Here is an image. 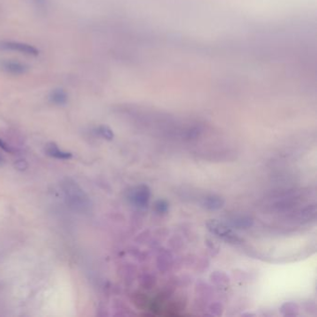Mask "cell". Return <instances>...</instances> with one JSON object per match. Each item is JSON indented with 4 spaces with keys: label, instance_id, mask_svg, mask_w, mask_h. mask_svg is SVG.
<instances>
[{
    "label": "cell",
    "instance_id": "cell-5",
    "mask_svg": "<svg viewBox=\"0 0 317 317\" xmlns=\"http://www.w3.org/2000/svg\"><path fill=\"white\" fill-rule=\"evenodd\" d=\"M45 152L47 153L48 155H50V157L53 158L60 159V160H68L73 157V154L69 152H65L63 151L56 145V144L51 143L46 146Z\"/></svg>",
    "mask_w": 317,
    "mask_h": 317
},
{
    "label": "cell",
    "instance_id": "cell-9",
    "mask_svg": "<svg viewBox=\"0 0 317 317\" xmlns=\"http://www.w3.org/2000/svg\"><path fill=\"white\" fill-rule=\"evenodd\" d=\"M97 130H98V133L104 139L112 140L114 138L113 131L108 127H106V126H101Z\"/></svg>",
    "mask_w": 317,
    "mask_h": 317
},
{
    "label": "cell",
    "instance_id": "cell-12",
    "mask_svg": "<svg viewBox=\"0 0 317 317\" xmlns=\"http://www.w3.org/2000/svg\"><path fill=\"white\" fill-rule=\"evenodd\" d=\"M156 208H157L159 212H164V211L167 210L168 206L164 201H159L158 204H156Z\"/></svg>",
    "mask_w": 317,
    "mask_h": 317
},
{
    "label": "cell",
    "instance_id": "cell-7",
    "mask_svg": "<svg viewBox=\"0 0 317 317\" xmlns=\"http://www.w3.org/2000/svg\"><path fill=\"white\" fill-rule=\"evenodd\" d=\"M149 197H150V192H149L147 187H140L135 193L133 194V200L135 203L140 206H144L145 204L148 202Z\"/></svg>",
    "mask_w": 317,
    "mask_h": 317
},
{
    "label": "cell",
    "instance_id": "cell-10",
    "mask_svg": "<svg viewBox=\"0 0 317 317\" xmlns=\"http://www.w3.org/2000/svg\"><path fill=\"white\" fill-rule=\"evenodd\" d=\"M15 168L21 170V171H24L25 169L28 168V164L25 161V160H18L16 163H15Z\"/></svg>",
    "mask_w": 317,
    "mask_h": 317
},
{
    "label": "cell",
    "instance_id": "cell-4",
    "mask_svg": "<svg viewBox=\"0 0 317 317\" xmlns=\"http://www.w3.org/2000/svg\"><path fill=\"white\" fill-rule=\"evenodd\" d=\"M208 227L212 233L218 234L219 236L223 238L224 240L228 241L230 243H237L240 242L241 239L238 237L236 234L227 228L226 226H224L223 223H220L219 222H215V221H211L208 223Z\"/></svg>",
    "mask_w": 317,
    "mask_h": 317
},
{
    "label": "cell",
    "instance_id": "cell-8",
    "mask_svg": "<svg viewBox=\"0 0 317 317\" xmlns=\"http://www.w3.org/2000/svg\"><path fill=\"white\" fill-rule=\"evenodd\" d=\"M223 201L219 197H208L205 201V205L209 209H218L223 206Z\"/></svg>",
    "mask_w": 317,
    "mask_h": 317
},
{
    "label": "cell",
    "instance_id": "cell-14",
    "mask_svg": "<svg viewBox=\"0 0 317 317\" xmlns=\"http://www.w3.org/2000/svg\"><path fill=\"white\" fill-rule=\"evenodd\" d=\"M1 160H2V158H1V156H0V162H1Z\"/></svg>",
    "mask_w": 317,
    "mask_h": 317
},
{
    "label": "cell",
    "instance_id": "cell-6",
    "mask_svg": "<svg viewBox=\"0 0 317 317\" xmlns=\"http://www.w3.org/2000/svg\"><path fill=\"white\" fill-rule=\"evenodd\" d=\"M49 100L51 104L61 106V105L67 104L68 95L63 89H55L51 90V92L49 95Z\"/></svg>",
    "mask_w": 317,
    "mask_h": 317
},
{
    "label": "cell",
    "instance_id": "cell-3",
    "mask_svg": "<svg viewBox=\"0 0 317 317\" xmlns=\"http://www.w3.org/2000/svg\"><path fill=\"white\" fill-rule=\"evenodd\" d=\"M0 70L11 75H22L29 71V66L14 60H3L0 62Z\"/></svg>",
    "mask_w": 317,
    "mask_h": 317
},
{
    "label": "cell",
    "instance_id": "cell-13",
    "mask_svg": "<svg viewBox=\"0 0 317 317\" xmlns=\"http://www.w3.org/2000/svg\"><path fill=\"white\" fill-rule=\"evenodd\" d=\"M0 147L3 149L4 151H6V152H9V153H11V152H12V150L10 149V146L6 144L4 141H2L1 139H0Z\"/></svg>",
    "mask_w": 317,
    "mask_h": 317
},
{
    "label": "cell",
    "instance_id": "cell-2",
    "mask_svg": "<svg viewBox=\"0 0 317 317\" xmlns=\"http://www.w3.org/2000/svg\"><path fill=\"white\" fill-rule=\"evenodd\" d=\"M0 49L19 52L21 54L28 55V56H37L39 54V50H37L35 47L27 44V43H23V42H15V41L0 42Z\"/></svg>",
    "mask_w": 317,
    "mask_h": 317
},
{
    "label": "cell",
    "instance_id": "cell-11",
    "mask_svg": "<svg viewBox=\"0 0 317 317\" xmlns=\"http://www.w3.org/2000/svg\"><path fill=\"white\" fill-rule=\"evenodd\" d=\"M33 3L35 4L37 9L44 10L46 4H47V0H33Z\"/></svg>",
    "mask_w": 317,
    "mask_h": 317
},
{
    "label": "cell",
    "instance_id": "cell-1",
    "mask_svg": "<svg viewBox=\"0 0 317 317\" xmlns=\"http://www.w3.org/2000/svg\"><path fill=\"white\" fill-rule=\"evenodd\" d=\"M65 200L71 208L80 212H86L90 207V201L84 190L77 183L71 179H66L62 184Z\"/></svg>",
    "mask_w": 317,
    "mask_h": 317
}]
</instances>
